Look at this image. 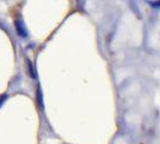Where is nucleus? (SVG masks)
Returning <instances> with one entry per match:
<instances>
[{
  "instance_id": "1",
  "label": "nucleus",
  "mask_w": 160,
  "mask_h": 144,
  "mask_svg": "<svg viewBox=\"0 0 160 144\" xmlns=\"http://www.w3.org/2000/svg\"><path fill=\"white\" fill-rule=\"evenodd\" d=\"M149 5H151V6L152 7H160V1H151V3H149Z\"/></svg>"
}]
</instances>
